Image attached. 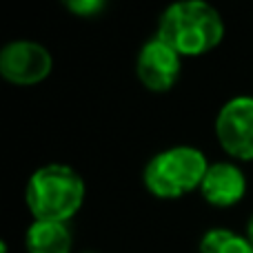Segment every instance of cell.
<instances>
[{"label":"cell","instance_id":"6da1fadb","mask_svg":"<svg viewBox=\"0 0 253 253\" xmlns=\"http://www.w3.org/2000/svg\"><path fill=\"white\" fill-rule=\"evenodd\" d=\"M156 36L180 56H205L222 42L224 22L207 0H175L162 11Z\"/></svg>","mask_w":253,"mask_h":253},{"label":"cell","instance_id":"7a4b0ae2","mask_svg":"<svg viewBox=\"0 0 253 253\" xmlns=\"http://www.w3.org/2000/svg\"><path fill=\"white\" fill-rule=\"evenodd\" d=\"M25 202L34 220L69 222L84 202V180L69 165H44L27 180Z\"/></svg>","mask_w":253,"mask_h":253},{"label":"cell","instance_id":"3957f363","mask_svg":"<svg viewBox=\"0 0 253 253\" xmlns=\"http://www.w3.org/2000/svg\"><path fill=\"white\" fill-rule=\"evenodd\" d=\"M209 162L196 147L180 144L156 153L144 165L142 182L151 196L160 200H175L200 189Z\"/></svg>","mask_w":253,"mask_h":253},{"label":"cell","instance_id":"277c9868","mask_svg":"<svg viewBox=\"0 0 253 253\" xmlns=\"http://www.w3.org/2000/svg\"><path fill=\"white\" fill-rule=\"evenodd\" d=\"M53 58L49 49L34 40H11L0 49V76L18 87L40 84L49 78Z\"/></svg>","mask_w":253,"mask_h":253},{"label":"cell","instance_id":"5b68a950","mask_svg":"<svg viewBox=\"0 0 253 253\" xmlns=\"http://www.w3.org/2000/svg\"><path fill=\"white\" fill-rule=\"evenodd\" d=\"M215 135L229 156L253 160V98L236 96L222 105L215 118Z\"/></svg>","mask_w":253,"mask_h":253},{"label":"cell","instance_id":"8992f818","mask_svg":"<svg viewBox=\"0 0 253 253\" xmlns=\"http://www.w3.org/2000/svg\"><path fill=\"white\" fill-rule=\"evenodd\" d=\"M182 69V56L171 44L153 36L140 47L135 56V76L140 84L153 93H165L173 89Z\"/></svg>","mask_w":253,"mask_h":253},{"label":"cell","instance_id":"52a82bcc","mask_svg":"<svg viewBox=\"0 0 253 253\" xmlns=\"http://www.w3.org/2000/svg\"><path fill=\"white\" fill-rule=\"evenodd\" d=\"M200 193L211 207L227 209L245 198L247 175L233 162H213L202 178Z\"/></svg>","mask_w":253,"mask_h":253},{"label":"cell","instance_id":"ba28073f","mask_svg":"<svg viewBox=\"0 0 253 253\" xmlns=\"http://www.w3.org/2000/svg\"><path fill=\"white\" fill-rule=\"evenodd\" d=\"M27 253H71L74 236L67 222L51 220H34L25 233Z\"/></svg>","mask_w":253,"mask_h":253},{"label":"cell","instance_id":"9c48e42d","mask_svg":"<svg viewBox=\"0 0 253 253\" xmlns=\"http://www.w3.org/2000/svg\"><path fill=\"white\" fill-rule=\"evenodd\" d=\"M198 253H253V247L247 236L231 229H209L200 238Z\"/></svg>","mask_w":253,"mask_h":253},{"label":"cell","instance_id":"30bf717a","mask_svg":"<svg viewBox=\"0 0 253 253\" xmlns=\"http://www.w3.org/2000/svg\"><path fill=\"white\" fill-rule=\"evenodd\" d=\"M60 2L67 11L78 16V18L98 16V13L107 7V0H60Z\"/></svg>","mask_w":253,"mask_h":253},{"label":"cell","instance_id":"8fae6325","mask_svg":"<svg viewBox=\"0 0 253 253\" xmlns=\"http://www.w3.org/2000/svg\"><path fill=\"white\" fill-rule=\"evenodd\" d=\"M245 236H247V240H249L251 247H253V215L249 218V222H247V233H245Z\"/></svg>","mask_w":253,"mask_h":253}]
</instances>
